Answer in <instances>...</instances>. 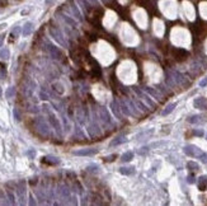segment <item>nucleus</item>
Returning <instances> with one entry per match:
<instances>
[{"label": "nucleus", "instance_id": "9b49d317", "mask_svg": "<svg viewBox=\"0 0 207 206\" xmlns=\"http://www.w3.org/2000/svg\"><path fill=\"white\" fill-rule=\"evenodd\" d=\"M42 163H46V164H50V165H56V164H59L60 163V160H59V158H56V157L47 155V157H43Z\"/></svg>", "mask_w": 207, "mask_h": 206}, {"label": "nucleus", "instance_id": "393cba45", "mask_svg": "<svg viewBox=\"0 0 207 206\" xmlns=\"http://www.w3.org/2000/svg\"><path fill=\"white\" fill-rule=\"evenodd\" d=\"M112 109H113V112H115V114H116V116L117 117H118L120 116V111H118V109H117V103L116 102H113V103H112Z\"/></svg>", "mask_w": 207, "mask_h": 206}, {"label": "nucleus", "instance_id": "473e14b6", "mask_svg": "<svg viewBox=\"0 0 207 206\" xmlns=\"http://www.w3.org/2000/svg\"><path fill=\"white\" fill-rule=\"evenodd\" d=\"M89 4H92V5H97V0H88Z\"/></svg>", "mask_w": 207, "mask_h": 206}, {"label": "nucleus", "instance_id": "f03ea898", "mask_svg": "<svg viewBox=\"0 0 207 206\" xmlns=\"http://www.w3.org/2000/svg\"><path fill=\"white\" fill-rule=\"evenodd\" d=\"M36 128L42 136H50V128H48V125L45 122V120L42 118H38L36 121Z\"/></svg>", "mask_w": 207, "mask_h": 206}, {"label": "nucleus", "instance_id": "39448f33", "mask_svg": "<svg viewBox=\"0 0 207 206\" xmlns=\"http://www.w3.org/2000/svg\"><path fill=\"white\" fill-rule=\"evenodd\" d=\"M47 51H48V54L51 57H54V59L56 60H62L64 59V54H62V51L59 50L57 47H55L52 45H50V44H47Z\"/></svg>", "mask_w": 207, "mask_h": 206}, {"label": "nucleus", "instance_id": "c85d7f7f", "mask_svg": "<svg viewBox=\"0 0 207 206\" xmlns=\"http://www.w3.org/2000/svg\"><path fill=\"white\" fill-rule=\"evenodd\" d=\"M149 150V148L148 146H145V148H142L141 150H139V154H141V155H144V154H146V151Z\"/></svg>", "mask_w": 207, "mask_h": 206}, {"label": "nucleus", "instance_id": "2eb2a0df", "mask_svg": "<svg viewBox=\"0 0 207 206\" xmlns=\"http://www.w3.org/2000/svg\"><path fill=\"white\" fill-rule=\"evenodd\" d=\"M132 158H134V153L132 151H127V153H125V154L121 157V162H123V163L130 162V160H132Z\"/></svg>", "mask_w": 207, "mask_h": 206}, {"label": "nucleus", "instance_id": "b1692460", "mask_svg": "<svg viewBox=\"0 0 207 206\" xmlns=\"http://www.w3.org/2000/svg\"><path fill=\"white\" fill-rule=\"evenodd\" d=\"M200 118H201L200 116H192L189 120H188V121H189L191 123H198V122H201Z\"/></svg>", "mask_w": 207, "mask_h": 206}, {"label": "nucleus", "instance_id": "f3484780", "mask_svg": "<svg viewBox=\"0 0 207 206\" xmlns=\"http://www.w3.org/2000/svg\"><path fill=\"white\" fill-rule=\"evenodd\" d=\"M175 106H177L175 103H169L168 106L165 107V109L163 111V116H168V114L170 113V112H173V109L175 108Z\"/></svg>", "mask_w": 207, "mask_h": 206}, {"label": "nucleus", "instance_id": "bb28decb", "mask_svg": "<svg viewBox=\"0 0 207 206\" xmlns=\"http://www.w3.org/2000/svg\"><path fill=\"white\" fill-rule=\"evenodd\" d=\"M187 181H188V183H195V182H196L195 176L193 174H189V176H188V178H187Z\"/></svg>", "mask_w": 207, "mask_h": 206}, {"label": "nucleus", "instance_id": "a211bd4d", "mask_svg": "<svg viewBox=\"0 0 207 206\" xmlns=\"http://www.w3.org/2000/svg\"><path fill=\"white\" fill-rule=\"evenodd\" d=\"M187 168L189 169L191 172H196V171L200 169V165L197 164L196 162H188V163H187Z\"/></svg>", "mask_w": 207, "mask_h": 206}, {"label": "nucleus", "instance_id": "1a4fd4ad", "mask_svg": "<svg viewBox=\"0 0 207 206\" xmlns=\"http://www.w3.org/2000/svg\"><path fill=\"white\" fill-rule=\"evenodd\" d=\"M195 107L198 108V109H206L207 108V99L203 98V97H200V98H196L195 99Z\"/></svg>", "mask_w": 207, "mask_h": 206}, {"label": "nucleus", "instance_id": "5701e85b", "mask_svg": "<svg viewBox=\"0 0 207 206\" xmlns=\"http://www.w3.org/2000/svg\"><path fill=\"white\" fill-rule=\"evenodd\" d=\"M13 114H14V118H15L17 121H21V112H19V109H18V108H14Z\"/></svg>", "mask_w": 207, "mask_h": 206}, {"label": "nucleus", "instance_id": "4c0bfd02", "mask_svg": "<svg viewBox=\"0 0 207 206\" xmlns=\"http://www.w3.org/2000/svg\"><path fill=\"white\" fill-rule=\"evenodd\" d=\"M1 94H3V92H1V88H0V97H1Z\"/></svg>", "mask_w": 207, "mask_h": 206}, {"label": "nucleus", "instance_id": "2f4dec72", "mask_svg": "<svg viewBox=\"0 0 207 206\" xmlns=\"http://www.w3.org/2000/svg\"><path fill=\"white\" fill-rule=\"evenodd\" d=\"M200 85H201V87H206V85H207V78L203 79V80H201L200 81Z\"/></svg>", "mask_w": 207, "mask_h": 206}, {"label": "nucleus", "instance_id": "c756f323", "mask_svg": "<svg viewBox=\"0 0 207 206\" xmlns=\"http://www.w3.org/2000/svg\"><path fill=\"white\" fill-rule=\"evenodd\" d=\"M200 158H201V160H202V162L206 163V164H207V154H206V153H203V154H202Z\"/></svg>", "mask_w": 207, "mask_h": 206}, {"label": "nucleus", "instance_id": "f257e3e1", "mask_svg": "<svg viewBox=\"0 0 207 206\" xmlns=\"http://www.w3.org/2000/svg\"><path fill=\"white\" fill-rule=\"evenodd\" d=\"M50 35L52 36L54 40L57 42V44H60L61 46H66L68 45L66 44V40H65V37L62 35V32H61L56 26H52V24L50 26Z\"/></svg>", "mask_w": 207, "mask_h": 206}, {"label": "nucleus", "instance_id": "e433bc0d", "mask_svg": "<svg viewBox=\"0 0 207 206\" xmlns=\"http://www.w3.org/2000/svg\"><path fill=\"white\" fill-rule=\"evenodd\" d=\"M0 197H4V193L1 192V190H0Z\"/></svg>", "mask_w": 207, "mask_h": 206}, {"label": "nucleus", "instance_id": "cd10ccee", "mask_svg": "<svg viewBox=\"0 0 207 206\" xmlns=\"http://www.w3.org/2000/svg\"><path fill=\"white\" fill-rule=\"evenodd\" d=\"M115 158H117L116 154L109 155V157H106V158H104V160H106V162H113V160H115Z\"/></svg>", "mask_w": 207, "mask_h": 206}, {"label": "nucleus", "instance_id": "7ed1b4c3", "mask_svg": "<svg viewBox=\"0 0 207 206\" xmlns=\"http://www.w3.org/2000/svg\"><path fill=\"white\" fill-rule=\"evenodd\" d=\"M45 108H46V112L48 113V121H50V123L52 125V127L56 130V132L59 134V135H61V125H60V122H59V120L55 117V114L50 111V107H47V106H45Z\"/></svg>", "mask_w": 207, "mask_h": 206}, {"label": "nucleus", "instance_id": "7c9ffc66", "mask_svg": "<svg viewBox=\"0 0 207 206\" xmlns=\"http://www.w3.org/2000/svg\"><path fill=\"white\" fill-rule=\"evenodd\" d=\"M193 134H195V135H197V136H202V135H203V131L197 130V131H193Z\"/></svg>", "mask_w": 207, "mask_h": 206}, {"label": "nucleus", "instance_id": "aec40b11", "mask_svg": "<svg viewBox=\"0 0 207 206\" xmlns=\"http://www.w3.org/2000/svg\"><path fill=\"white\" fill-rule=\"evenodd\" d=\"M61 18L64 19V22H66L68 24H69V26H71L73 28H75V26H76V24H75V21H73L71 18L68 17V16H65V14H61Z\"/></svg>", "mask_w": 207, "mask_h": 206}, {"label": "nucleus", "instance_id": "423d86ee", "mask_svg": "<svg viewBox=\"0 0 207 206\" xmlns=\"http://www.w3.org/2000/svg\"><path fill=\"white\" fill-rule=\"evenodd\" d=\"M172 52H173V57L177 61H183L188 57V52L183 49H173Z\"/></svg>", "mask_w": 207, "mask_h": 206}, {"label": "nucleus", "instance_id": "9d476101", "mask_svg": "<svg viewBox=\"0 0 207 206\" xmlns=\"http://www.w3.org/2000/svg\"><path fill=\"white\" fill-rule=\"evenodd\" d=\"M98 112H99V117L102 118V121L103 122H111V116H109V113H108V111L104 108V107H101V108H98Z\"/></svg>", "mask_w": 207, "mask_h": 206}, {"label": "nucleus", "instance_id": "20e7f679", "mask_svg": "<svg viewBox=\"0 0 207 206\" xmlns=\"http://www.w3.org/2000/svg\"><path fill=\"white\" fill-rule=\"evenodd\" d=\"M184 153L187 155H189V157H193V158H200L202 154H203V151H202L200 148H197L196 145H187L184 146Z\"/></svg>", "mask_w": 207, "mask_h": 206}, {"label": "nucleus", "instance_id": "dca6fc26", "mask_svg": "<svg viewBox=\"0 0 207 206\" xmlns=\"http://www.w3.org/2000/svg\"><path fill=\"white\" fill-rule=\"evenodd\" d=\"M19 33H21V27H14L13 31H12V33H10V41L13 42L14 40H15V38H18Z\"/></svg>", "mask_w": 207, "mask_h": 206}, {"label": "nucleus", "instance_id": "a878e982", "mask_svg": "<svg viewBox=\"0 0 207 206\" xmlns=\"http://www.w3.org/2000/svg\"><path fill=\"white\" fill-rule=\"evenodd\" d=\"M8 197H9V202H10V204H15V199H14V195L10 192V191H8Z\"/></svg>", "mask_w": 207, "mask_h": 206}, {"label": "nucleus", "instance_id": "4be33fe9", "mask_svg": "<svg viewBox=\"0 0 207 206\" xmlns=\"http://www.w3.org/2000/svg\"><path fill=\"white\" fill-rule=\"evenodd\" d=\"M7 98H13L14 95H15V88L14 87H10V88H8V90H7Z\"/></svg>", "mask_w": 207, "mask_h": 206}, {"label": "nucleus", "instance_id": "4468645a", "mask_svg": "<svg viewBox=\"0 0 207 206\" xmlns=\"http://www.w3.org/2000/svg\"><path fill=\"white\" fill-rule=\"evenodd\" d=\"M120 172L125 176H132L135 174V168L134 167H122V168H120Z\"/></svg>", "mask_w": 207, "mask_h": 206}, {"label": "nucleus", "instance_id": "f704fd0d", "mask_svg": "<svg viewBox=\"0 0 207 206\" xmlns=\"http://www.w3.org/2000/svg\"><path fill=\"white\" fill-rule=\"evenodd\" d=\"M29 200H31V201H29V204H31V205H33V204H36V202H34V201H33V197H31Z\"/></svg>", "mask_w": 207, "mask_h": 206}, {"label": "nucleus", "instance_id": "c9c22d12", "mask_svg": "<svg viewBox=\"0 0 207 206\" xmlns=\"http://www.w3.org/2000/svg\"><path fill=\"white\" fill-rule=\"evenodd\" d=\"M5 27H7L5 23H4V24H0V30H3V28H5Z\"/></svg>", "mask_w": 207, "mask_h": 206}, {"label": "nucleus", "instance_id": "58836bf2", "mask_svg": "<svg viewBox=\"0 0 207 206\" xmlns=\"http://www.w3.org/2000/svg\"><path fill=\"white\" fill-rule=\"evenodd\" d=\"M4 1H5V0H4Z\"/></svg>", "mask_w": 207, "mask_h": 206}, {"label": "nucleus", "instance_id": "6e6552de", "mask_svg": "<svg viewBox=\"0 0 207 206\" xmlns=\"http://www.w3.org/2000/svg\"><path fill=\"white\" fill-rule=\"evenodd\" d=\"M68 8H69L70 13H71L75 18L79 19V21H83V17H81V14H80V10H79L78 7L75 5L74 3H69V4H68Z\"/></svg>", "mask_w": 207, "mask_h": 206}, {"label": "nucleus", "instance_id": "412c9836", "mask_svg": "<svg viewBox=\"0 0 207 206\" xmlns=\"http://www.w3.org/2000/svg\"><path fill=\"white\" fill-rule=\"evenodd\" d=\"M9 56H10V52H9L8 49H3V50H0V59H3V60H8V59H9Z\"/></svg>", "mask_w": 207, "mask_h": 206}, {"label": "nucleus", "instance_id": "f8f14e48", "mask_svg": "<svg viewBox=\"0 0 207 206\" xmlns=\"http://www.w3.org/2000/svg\"><path fill=\"white\" fill-rule=\"evenodd\" d=\"M198 190L200 191H207V176H201L198 178Z\"/></svg>", "mask_w": 207, "mask_h": 206}, {"label": "nucleus", "instance_id": "ddd939ff", "mask_svg": "<svg viewBox=\"0 0 207 206\" xmlns=\"http://www.w3.org/2000/svg\"><path fill=\"white\" fill-rule=\"evenodd\" d=\"M32 31H33V23H32V22H27L26 24H24V27H23L22 33H23V36L27 37V36L31 35Z\"/></svg>", "mask_w": 207, "mask_h": 206}, {"label": "nucleus", "instance_id": "72a5a7b5", "mask_svg": "<svg viewBox=\"0 0 207 206\" xmlns=\"http://www.w3.org/2000/svg\"><path fill=\"white\" fill-rule=\"evenodd\" d=\"M3 42H4V36H3V35H0V47H1Z\"/></svg>", "mask_w": 207, "mask_h": 206}, {"label": "nucleus", "instance_id": "6ab92c4d", "mask_svg": "<svg viewBox=\"0 0 207 206\" xmlns=\"http://www.w3.org/2000/svg\"><path fill=\"white\" fill-rule=\"evenodd\" d=\"M123 143H126V137L125 136H117L115 140L111 143V145L115 146V145H120V144H123Z\"/></svg>", "mask_w": 207, "mask_h": 206}, {"label": "nucleus", "instance_id": "0eeeda50", "mask_svg": "<svg viewBox=\"0 0 207 206\" xmlns=\"http://www.w3.org/2000/svg\"><path fill=\"white\" fill-rule=\"evenodd\" d=\"M98 153V149L95 148H90V149H80V150H75L73 154L74 155H78V157H90V155H94Z\"/></svg>", "mask_w": 207, "mask_h": 206}]
</instances>
